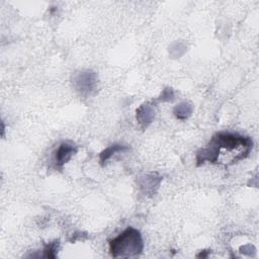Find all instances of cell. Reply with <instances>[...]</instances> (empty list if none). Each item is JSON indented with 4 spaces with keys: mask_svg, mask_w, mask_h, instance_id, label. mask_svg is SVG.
Masks as SVG:
<instances>
[{
    "mask_svg": "<svg viewBox=\"0 0 259 259\" xmlns=\"http://www.w3.org/2000/svg\"><path fill=\"white\" fill-rule=\"evenodd\" d=\"M252 140L249 137L228 132L218 133L211 138L205 148H202L197 152V165L199 166L205 162L218 163L219 152L222 150L229 153L236 151L246 158L252 149Z\"/></svg>",
    "mask_w": 259,
    "mask_h": 259,
    "instance_id": "6da1fadb",
    "label": "cell"
},
{
    "mask_svg": "<svg viewBox=\"0 0 259 259\" xmlns=\"http://www.w3.org/2000/svg\"><path fill=\"white\" fill-rule=\"evenodd\" d=\"M144 249L143 238L137 229L126 228L117 237L109 241V252L112 257H134Z\"/></svg>",
    "mask_w": 259,
    "mask_h": 259,
    "instance_id": "7a4b0ae2",
    "label": "cell"
},
{
    "mask_svg": "<svg viewBox=\"0 0 259 259\" xmlns=\"http://www.w3.org/2000/svg\"><path fill=\"white\" fill-rule=\"evenodd\" d=\"M73 84L80 94L90 95L96 89L97 76L92 71H83L74 76Z\"/></svg>",
    "mask_w": 259,
    "mask_h": 259,
    "instance_id": "3957f363",
    "label": "cell"
},
{
    "mask_svg": "<svg viewBox=\"0 0 259 259\" xmlns=\"http://www.w3.org/2000/svg\"><path fill=\"white\" fill-rule=\"evenodd\" d=\"M77 152V146L74 144L63 142L58 147L55 153V165L56 168L62 169V167L71 159V157Z\"/></svg>",
    "mask_w": 259,
    "mask_h": 259,
    "instance_id": "277c9868",
    "label": "cell"
},
{
    "mask_svg": "<svg viewBox=\"0 0 259 259\" xmlns=\"http://www.w3.org/2000/svg\"><path fill=\"white\" fill-rule=\"evenodd\" d=\"M155 115L153 105L146 103L137 109V120L143 128H146L153 120Z\"/></svg>",
    "mask_w": 259,
    "mask_h": 259,
    "instance_id": "5b68a950",
    "label": "cell"
},
{
    "mask_svg": "<svg viewBox=\"0 0 259 259\" xmlns=\"http://www.w3.org/2000/svg\"><path fill=\"white\" fill-rule=\"evenodd\" d=\"M130 148L123 145H119V144H114L111 145L109 147H107L106 149H104L100 154H99V162L100 164L103 166L114 154L116 153H122V152H126L128 151Z\"/></svg>",
    "mask_w": 259,
    "mask_h": 259,
    "instance_id": "8992f818",
    "label": "cell"
},
{
    "mask_svg": "<svg viewBox=\"0 0 259 259\" xmlns=\"http://www.w3.org/2000/svg\"><path fill=\"white\" fill-rule=\"evenodd\" d=\"M191 112H192V106L187 102H182L176 105L173 109V113L175 114V116L181 120H184L187 117H189L191 115Z\"/></svg>",
    "mask_w": 259,
    "mask_h": 259,
    "instance_id": "52a82bcc",
    "label": "cell"
},
{
    "mask_svg": "<svg viewBox=\"0 0 259 259\" xmlns=\"http://www.w3.org/2000/svg\"><path fill=\"white\" fill-rule=\"evenodd\" d=\"M58 247H59V242L58 241L49 243L48 245H46V247L44 249V255L42 256L46 257V258H55L57 256Z\"/></svg>",
    "mask_w": 259,
    "mask_h": 259,
    "instance_id": "ba28073f",
    "label": "cell"
},
{
    "mask_svg": "<svg viewBox=\"0 0 259 259\" xmlns=\"http://www.w3.org/2000/svg\"><path fill=\"white\" fill-rule=\"evenodd\" d=\"M174 98V93L171 88H166L160 95V101H172Z\"/></svg>",
    "mask_w": 259,
    "mask_h": 259,
    "instance_id": "9c48e42d",
    "label": "cell"
}]
</instances>
